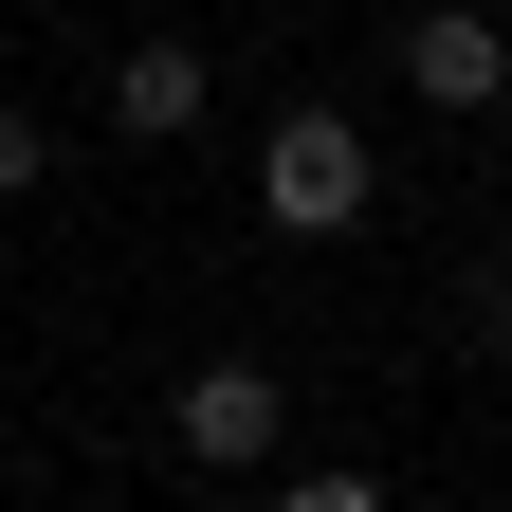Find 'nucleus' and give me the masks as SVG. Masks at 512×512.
<instances>
[{
    "mask_svg": "<svg viewBox=\"0 0 512 512\" xmlns=\"http://www.w3.org/2000/svg\"><path fill=\"white\" fill-rule=\"evenodd\" d=\"M366 202H384V165H366L348 110H293L275 147H256V220H275V238H348Z\"/></svg>",
    "mask_w": 512,
    "mask_h": 512,
    "instance_id": "f03ea898",
    "label": "nucleus"
},
{
    "mask_svg": "<svg viewBox=\"0 0 512 512\" xmlns=\"http://www.w3.org/2000/svg\"><path fill=\"white\" fill-rule=\"evenodd\" d=\"M202 110H220V74H202V37H128V55H110V128H128V147H183Z\"/></svg>",
    "mask_w": 512,
    "mask_h": 512,
    "instance_id": "20e7f679",
    "label": "nucleus"
},
{
    "mask_svg": "<svg viewBox=\"0 0 512 512\" xmlns=\"http://www.w3.org/2000/svg\"><path fill=\"white\" fill-rule=\"evenodd\" d=\"M275 512H384V476H330V458H311V476H275Z\"/></svg>",
    "mask_w": 512,
    "mask_h": 512,
    "instance_id": "39448f33",
    "label": "nucleus"
},
{
    "mask_svg": "<svg viewBox=\"0 0 512 512\" xmlns=\"http://www.w3.org/2000/svg\"><path fill=\"white\" fill-rule=\"evenodd\" d=\"M37 165H55V147H37V110H0V202H37Z\"/></svg>",
    "mask_w": 512,
    "mask_h": 512,
    "instance_id": "423d86ee",
    "label": "nucleus"
},
{
    "mask_svg": "<svg viewBox=\"0 0 512 512\" xmlns=\"http://www.w3.org/2000/svg\"><path fill=\"white\" fill-rule=\"evenodd\" d=\"M403 92H421L439 128H476V110L512 92V19H494V0H421V19H403Z\"/></svg>",
    "mask_w": 512,
    "mask_h": 512,
    "instance_id": "7ed1b4c3",
    "label": "nucleus"
},
{
    "mask_svg": "<svg viewBox=\"0 0 512 512\" xmlns=\"http://www.w3.org/2000/svg\"><path fill=\"white\" fill-rule=\"evenodd\" d=\"M165 439H183L202 476H275V458H293V384L256 366V348H220V366L165 384Z\"/></svg>",
    "mask_w": 512,
    "mask_h": 512,
    "instance_id": "f257e3e1",
    "label": "nucleus"
}]
</instances>
